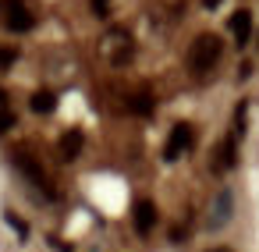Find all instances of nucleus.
<instances>
[{
	"mask_svg": "<svg viewBox=\"0 0 259 252\" xmlns=\"http://www.w3.org/2000/svg\"><path fill=\"white\" fill-rule=\"evenodd\" d=\"M100 54L110 61V64H128V57H132V36L124 32V29H110L103 39H100Z\"/></svg>",
	"mask_w": 259,
	"mask_h": 252,
	"instance_id": "7ed1b4c3",
	"label": "nucleus"
},
{
	"mask_svg": "<svg viewBox=\"0 0 259 252\" xmlns=\"http://www.w3.org/2000/svg\"><path fill=\"white\" fill-rule=\"evenodd\" d=\"M231 213H234V195H231V188H224V192H217V195H213L209 213H206V224H209L213 231H220V227H227Z\"/></svg>",
	"mask_w": 259,
	"mask_h": 252,
	"instance_id": "39448f33",
	"label": "nucleus"
},
{
	"mask_svg": "<svg viewBox=\"0 0 259 252\" xmlns=\"http://www.w3.org/2000/svg\"><path fill=\"white\" fill-rule=\"evenodd\" d=\"M0 22H4V29L8 32H32V25H36V15L29 11V4L25 0H0Z\"/></svg>",
	"mask_w": 259,
	"mask_h": 252,
	"instance_id": "f03ea898",
	"label": "nucleus"
},
{
	"mask_svg": "<svg viewBox=\"0 0 259 252\" xmlns=\"http://www.w3.org/2000/svg\"><path fill=\"white\" fill-rule=\"evenodd\" d=\"M15 163H18V171H22V174H25L32 185H39V188L47 192V199H54V188L47 185V174H43V167H39V163H36L29 153H15Z\"/></svg>",
	"mask_w": 259,
	"mask_h": 252,
	"instance_id": "423d86ee",
	"label": "nucleus"
},
{
	"mask_svg": "<svg viewBox=\"0 0 259 252\" xmlns=\"http://www.w3.org/2000/svg\"><path fill=\"white\" fill-rule=\"evenodd\" d=\"M213 252H227V248H213Z\"/></svg>",
	"mask_w": 259,
	"mask_h": 252,
	"instance_id": "6ab92c4d",
	"label": "nucleus"
},
{
	"mask_svg": "<svg viewBox=\"0 0 259 252\" xmlns=\"http://www.w3.org/2000/svg\"><path fill=\"white\" fill-rule=\"evenodd\" d=\"M238 163V153H234V135H227L220 146H217V156H213V167L217 171H231Z\"/></svg>",
	"mask_w": 259,
	"mask_h": 252,
	"instance_id": "1a4fd4ad",
	"label": "nucleus"
},
{
	"mask_svg": "<svg viewBox=\"0 0 259 252\" xmlns=\"http://www.w3.org/2000/svg\"><path fill=\"white\" fill-rule=\"evenodd\" d=\"M227 29H231V36H234V43H238V47H245V43L252 39V15H248L245 8H238V11L231 15V22H227Z\"/></svg>",
	"mask_w": 259,
	"mask_h": 252,
	"instance_id": "6e6552de",
	"label": "nucleus"
},
{
	"mask_svg": "<svg viewBox=\"0 0 259 252\" xmlns=\"http://www.w3.org/2000/svg\"><path fill=\"white\" fill-rule=\"evenodd\" d=\"M192 146H195V128L181 121V124H174V128H170L167 146H163V156H167V160H178V156H185Z\"/></svg>",
	"mask_w": 259,
	"mask_h": 252,
	"instance_id": "20e7f679",
	"label": "nucleus"
},
{
	"mask_svg": "<svg viewBox=\"0 0 259 252\" xmlns=\"http://www.w3.org/2000/svg\"><path fill=\"white\" fill-rule=\"evenodd\" d=\"M18 61V50H11V47H0V68H11Z\"/></svg>",
	"mask_w": 259,
	"mask_h": 252,
	"instance_id": "4468645a",
	"label": "nucleus"
},
{
	"mask_svg": "<svg viewBox=\"0 0 259 252\" xmlns=\"http://www.w3.org/2000/svg\"><path fill=\"white\" fill-rule=\"evenodd\" d=\"M29 107H32L36 114H54V110H57V93H54V89H39V93H32Z\"/></svg>",
	"mask_w": 259,
	"mask_h": 252,
	"instance_id": "9b49d317",
	"label": "nucleus"
},
{
	"mask_svg": "<svg viewBox=\"0 0 259 252\" xmlns=\"http://www.w3.org/2000/svg\"><path fill=\"white\" fill-rule=\"evenodd\" d=\"M89 8H93V15L107 18V15H110V0H89Z\"/></svg>",
	"mask_w": 259,
	"mask_h": 252,
	"instance_id": "2eb2a0df",
	"label": "nucleus"
},
{
	"mask_svg": "<svg viewBox=\"0 0 259 252\" xmlns=\"http://www.w3.org/2000/svg\"><path fill=\"white\" fill-rule=\"evenodd\" d=\"M82 142H85V135H82L78 128L64 132V135H61V156H64V160H75V156L82 153Z\"/></svg>",
	"mask_w": 259,
	"mask_h": 252,
	"instance_id": "9d476101",
	"label": "nucleus"
},
{
	"mask_svg": "<svg viewBox=\"0 0 259 252\" xmlns=\"http://www.w3.org/2000/svg\"><path fill=\"white\" fill-rule=\"evenodd\" d=\"M8 224H11V227H15V231H18V234H22V238H25V234H29V227H25V224H22V220H18V217H15V213H8Z\"/></svg>",
	"mask_w": 259,
	"mask_h": 252,
	"instance_id": "dca6fc26",
	"label": "nucleus"
},
{
	"mask_svg": "<svg viewBox=\"0 0 259 252\" xmlns=\"http://www.w3.org/2000/svg\"><path fill=\"white\" fill-rule=\"evenodd\" d=\"M0 107H8V93L4 89H0Z\"/></svg>",
	"mask_w": 259,
	"mask_h": 252,
	"instance_id": "a211bd4d",
	"label": "nucleus"
},
{
	"mask_svg": "<svg viewBox=\"0 0 259 252\" xmlns=\"http://www.w3.org/2000/svg\"><path fill=\"white\" fill-rule=\"evenodd\" d=\"M132 220H135V231H139V234H149L153 224H156V206H153V199H139V202L132 206Z\"/></svg>",
	"mask_w": 259,
	"mask_h": 252,
	"instance_id": "0eeeda50",
	"label": "nucleus"
},
{
	"mask_svg": "<svg viewBox=\"0 0 259 252\" xmlns=\"http://www.w3.org/2000/svg\"><path fill=\"white\" fill-rule=\"evenodd\" d=\"M220 50H224L220 36L202 32V36L192 43V50H188V68H192V75H209V71L217 68V61H220Z\"/></svg>",
	"mask_w": 259,
	"mask_h": 252,
	"instance_id": "f257e3e1",
	"label": "nucleus"
},
{
	"mask_svg": "<svg viewBox=\"0 0 259 252\" xmlns=\"http://www.w3.org/2000/svg\"><path fill=\"white\" fill-rule=\"evenodd\" d=\"M220 4H224V0H202V8H209V11H213V8H220Z\"/></svg>",
	"mask_w": 259,
	"mask_h": 252,
	"instance_id": "f3484780",
	"label": "nucleus"
},
{
	"mask_svg": "<svg viewBox=\"0 0 259 252\" xmlns=\"http://www.w3.org/2000/svg\"><path fill=\"white\" fill-rule=\"evenodd\" d=\"M11 128H15V114H11L8 107H0V135L11 132Z\"/></svg>",
	"mask_w": 259,
	"mask_h": 252,
	"instance_id": "ddd939ff",
	"label": "nucleus"
},
{
	"mask_svg": "<svg viewBox=\"0 0 259 252\" xmlns=\"http://www.w3.org/2000/svg\"><path fill=\"white\" fill-rule=\"evenodd\" d=\"M128 107H132V114H142V117H146V114H153V107H156V103H153V96L142 89V93L128 96Z\"/></svg>",
	"mask_w": 259,
	"mask_h": 252,
	"instance_id": "f8f14e48",
	"label": "nucleus"
}]
</instances>
